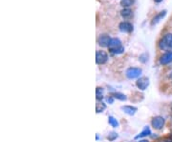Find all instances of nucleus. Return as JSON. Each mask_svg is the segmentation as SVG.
<instances>
[{
  "label": "nucleus",
  "instance_id": "f257e3e1",
  "mask_svg": "<svg viewBox=\"0 0 172 142\" xmlns=\"http://www.w3.org/2000/svg\"><path fill=\"white\" fill-rule=\"evenodd\" d=\"M108 48L111 51V53H113L115 54H121L124 51V48L121 46V42L119 38H112Z\"/></svg>",
  "mask_w": 172,
  "mask_h": 142
},
{
  "label": "nucleus",
  "instance_id": "f03ea898",
  "mask_svg": "<svg viewBox=\"0 0 172 142\" xmlns=\"http://www.w3.org/2000/svg\"><path fill=\"white\" fill-rule=\"evenodd\" d=\"M159 46L163 51H171L172 50V33H167L160 41Z\"/></svg>",
  "mask_w": 172,
  "mask_h": 142
},
{
  "label": "nucleus",
  "instance_id": "7ed1b4c3",
  "mask_svg": "<svg viewBox=\"0 0 172 142\" xmlns=\"http://www.w3.org/2000/svg\"><path fill=\"white\" fill-rule=\"evenodd\" d=\"M141 74H142V70L140 68H129L126 71V75L130 79L137 78V77L140 76Z\"/></svg>",
  "mask_w": 172,
  "mask_h": 142
},
{
  "label": "nucleus",
  "instance_id": "20e7f679",
  "mask_svg": "<svg viewBox=\"0 0 172 142\" xmlns=\"http://www.w3.org/2000/svg\"><path fill=\"white\" fill-rule=\"evenodd\" d=\"M107 59H108V55L107 54L103 51H99L97 52V54H96V61L98 64L99 65H102V64H104Z\"/></svg>",
  "mask_w": 172,
  "mask_h": 142
},
{
  "label": "nucleus",
  "instance_id": "39448f33",
  "mask_svg": "<svg viewBox=\"0 0 172 142\" xmlns=\"http://www.w3.org/2000/svg\"><path fill=\"white\" fill-rule=\"evenodd\" d=\"M98 42L102 47H109V44L111 42V38L109 37V35L102 34V35H100V36L99 37Z\"/></svg>",
  "mask_w": 172,
  "mask_h": 142
},
{
  "label": "nucleus",
  "instance_id": "423d86ee",
  "mask_svg": "<svg viewBox=\"0 0 172 142\" xmlns=\"http://www.w3.org/2000/svg\"><path fill=\"white\" fill-rule=\"evenodd\" d=\"M136 84H137V87L140 90L143 91V90H145L148 87L149 79L147 78V77H141V78L138 79V81H137V83H136Z\"/></svg>",
  "mask_w": 172,
  "mask_h": 142
},
{
  "label": "nucleus",
  "instance_id": "0eeeda50",
  "mask_svg": "<svg viewBox=\"0 0 172 142\" xmlns=\"http://www.w3.org/2000/svg\"><path fill=\"white\" fill-rule=\"evenodd\" d=\"M163 124H164V119L161 116H157L152 120V126L157 130L162 129Z\"/></svg>",
  "mask_w": 172,
  "mask_h": 142
},
{
  "label": "nucleus",
  "instance_id": "6e6552de",
  "mask_svg": "<svg viewBox=\"0 0 172 142\" xmlns=\"http://www.w3.org/2000/svg\"><path fill=\"white\" fill-rule=\"evenodd\" d=\"M120 30L121 32H124V33H130L133 31V26L131 23L129 22H126V21H124V22H121L119 26Z\"/></svg>",
  "mask_w": 172,
  "mask_h": 142
},
{
  "label": "nucleus",
  "instance_id": "1a4fd4ad",
  "mask_svg": "<svg viewBox=\"0 0 172 142\" xmlns=\"http://www.w3.org/2000/svg\"><path fill=\"white\" fill-rule=\"evenodd\" d=\"M171 61H172V52H167V54H163L160 59V62L163 65H167V64L170 63Z\"/></svg>",
  "mask_w": 172,
  "mask_h": 142
},
{
  "label": "nucleus",
  "instance_id": "9d476101",
  "mask_svg": "<svg viewBox=\"0 0 172 142\" xmlns=\"http://www.w3.org/2000/svg\"><path fill=\"white\" fill-rule=\"evenodd\" d=\"M167 15V12L166 11H163V12H161L159 15H157L156 16H154L153 17V19H152V22H151V24L152 25H154V24H156V23H158L159 22V21L162 19V18H163L164 17V16Z\"/></svg>",
  "mask_w": 172,
  "mask_h": 142
},
{
  "label": "nucleus",
  "instance_id": "9b49d317",
  "mask_svg": "<svg viewBox=\"0 0 172 142\" xmlns=\"http://www.w3.org/2000/svg\"><path fill=\"white\" fill-rule=\"evenodd\" d=\"M123 110L124 111V113H127V115H130V116L135 115V113L137 112V109L135 107H132V106H124V107H123Z\"/></svg>",
  "mask_w": 172,
  "mask_h": 142
},
{
  "label": "nucleus",
  "instance_id": "f8f14e48",
  "mask_svg": "<svg viewBox=\"0 0 172 142\" xmlns=\"http://www.w3.org/2000/svg\"><path fill=\"white\" fill-rule=\"evenodd\" d=\"M120 15L124 18H130L133 16V12H132V11L130 9L125 8V9H124L123 11L120 12Z\"/></svg>",
  "mask_w": 172,
  "mask_h": 142
},
{
  "label": "nucleus",
  "instance_id": "ddd939ff",
  "mask_svg": "<svg viewBox=\"0 0 172 142\" xmlns=\"http://www.w3.org/2000/svg\"><path fill=\"white\" fill-rule=\"evenodd\" d=\"M135 0H121L120 1V5L124 7V8H128V7H130L134 4Z\"/></svg>",
  "mask_w": 172,
  "mask_h": 142
},
{
  "label": "nucleus",
  "instance_id": "4468645a",
  "mask_svg": "<svg viewBox=\"0 0 172 142\" xmlns=\"http://www.w3.org/2000/svg\"><path fill=\"white\" fill-rule=\"evenodd\" d=\"M148 134H150V129L148 127H145V130H143L139 136H137L136 137V138H140V137H146V136H148Z\"/></svg>",
  "mask_w": 172,
  "mask_h": 142
},
{
  "label": "nucleus",
  "instance_id": "2eb2a0df",
  "mask_svg": "<svg viewBox=\"0 0 172 142\" xmlns=\"http://www.w3.org/2000/svg\"><path fill=\"white\" fill-rule=\"evenodd\" d=\"M109 124L112 126V127H118V125H119V123H118V121H117V119H115L114 117H112V116H110L109 117Z\"/></svg>",
  "mask_w": 172,
  "mask_h": 142
},
{
  "label": "nucleus",
  "instance_id": "dca6fc26",
  "mask_svg": "<svg viewBox=\"0 0 172 142\" xmlns=\"http://www.w3.org/2000/svg\"><path fill=\"white\" fill-rule=\"evenodd\" d=\"M103 95V90L102 88H97V98L102 99Z\"/></svg>",
  "mask_w": 172,
  "mask_h": 142
},
{
  "label": "nucleus",
  "instance_id": "f3484780",
  "mask_svg": "<svg viewBox=\"0 0 172 142\" xmlns=\"http://www.w3.org/2000/svg\"><path fill=\"white\" fill-rule=\"evenodd\" d=\"M113 95L116 97V98H118V99H120V100H126V96L124 95H121V94L117 93V94H114Z\"/></svg>",
  "mask_w": 172,
  "mask_h": 142
},
{
  "label": "nucleus",
  "instance_id": "a211bd4d",
  "mask_svg": "<svg viewBox=\"0 0 172 142\" xmlns=\"http://www.w3.org/2000/svg\"><path fill=\"white\" fill-rule=\"evenodd\" d=\"M105 109V105L102 103V105L100 104H97V113H102L103 110Z\"/></svg>",
  "mask_w": 172,
  "mask_h": 142
},
{
  "label": "nucleus",
  "instance_id": "6ab92c4d",
  "mask_svg": "<svg viewBox=\"0 0 172 142\" xmlns=\"http://www.w3.org/2000/svg\"><path fill=\"white\" fill-rule=\"evenodd\" d=\"M118 137V136H117V133H111L110 134H109V136H108V139L109 140H114L115 138H117Z\"/></svg>",
  "mask_w": 172,
  "mask_h": 142
},
{
  "label": "nucleus",
  "instance_id": "aec40b11",
  "mask_svg": "<svg viewBox=\"0 0 172 142\" xmlns=\"http://www.w3.org/2000/svg\"><path fill=\"white\" fill-rule=\"evenodd\" d=\"M154 1L156 2V3H160V2H162L163 0H154Z\"/></svg>",
  "mask_w": 172,
  "mask_h": 142
},
{
  "label": "nucleus",
  "instance_id": "412c9836",
  "mask_svg": "<svg viewBox=\"0 0 172 142\" xmlns=\"http://www.w3.org/2000/svg\"><path fill=\"white\" fill-rule=\"evenodd\" d=\"M139 142H148L147 140H145V139H143V140H141V141H139Z\"/></svg>",
  "mask_w": 172,
  "mask_h": 142
}]
</instances>
